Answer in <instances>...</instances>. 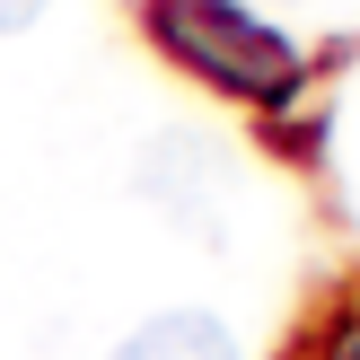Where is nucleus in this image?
<instances>
[{"label": "nucleus", "mask_w": 360, "mask_h": 360, "mask_svg": "<svg viewBox=\"0 0 360 360\" xmlns=\"http://www.w3.org/2000/svg\"><path fill=\"white\" fill-rule=\"evenodd\" d=\"M150 27L193 79L229 88V97H290L299 53L281 27H264L238 0H150Z\"/></svg>", "instance_id": "nucleus-1"}, {"label": "nucleus", "mask_w": 360, "mask_h": 360, "mask_svg": "<svg viewBox=\"0 0 360 360\" xmlns=\"http://www.w3.org/2000/svg\"><path fill=\"white\" fill-rule=\"evenodd\" d=\"M35 18H44V0H0V35H9V27H35Z\"/></svg>", "instance_id": "nucleus-3"}, {"label": "nucleus", "mask_w": 360, "mask_h": 360, "mask_svg": "<svg viewBox=\"0 0 360 360\" xmlns=\"http://www.w3.org/2000/svg\"><path fill=\"white\" fill-rule=\"evenodd\" d=\"M115 360H238V334L211 308H167V316H150V326L123 334Z\"/></svg>", "instance_id": "nucleus-2"}]
</instances>
